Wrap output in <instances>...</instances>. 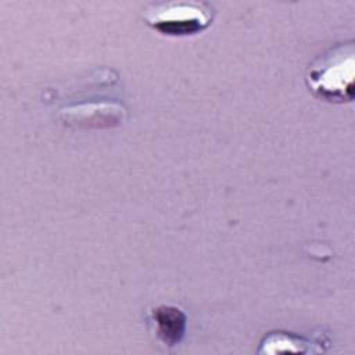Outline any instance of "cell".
I'll return each mask as SVG.
<instances>
[{
    "instance_id": "1",
    "label": "cell",
    "mask_w": 355,
    "mask_h": 355,
    "mask_svg": "<svg viewBox=\"0 0 355 355\" xmlns=\"http://www.w3.org/2000/svg\"><path fill=\"white\" fill-rule=\"evenodd\" d=\"M355 47L352 42L340 43L318 55L306 68L309 90L329 103L354 100Z\"/></svg>"
},
{
    "instance_id": "3",
    "label": "cell",
    "mask_w": 355,
    "mask_h": 355,
    "mask_svg": "<svg viewBox=\"0 0 355 355\" xmlns=\"http://www.w3.org/2000/svg\"><path fill=\"white\" fill-rule=\"evenodd\" d=\"M158 338L166 345H176L186 330V315L176 306L161 305L151 313Z\"/></svg>"
},
{
    "instance_id": "4",
    "label": "cell",
    "mask_w": 355,
    "mask_h": 355,
    "mask_svg": "<svg viewBox=\"0 0 355 355\" xmlns=\"http://www.w3.org/2000/svg\"><path fill=\"white\" fill-rule=\"evenodd\" d=\"M312 348V343L284 331H273L268 334L261 343L259 354H276V352H316Z\"/></svg>"
},
{
    "instance_id": "2",
    "label": "cell",
    "mask_w": 355,
    "mask_h": 355,
    "mask_svg": "<svg viewBox=\"0 0 355 355\" xmlns=\"http://www.w3.org/2000/svg\"><path fill=\"white\" fill-rule=\"evenodd\" d=\"M146 24L166 36H193L205 31L215 10L205 1H158L143 11Z\"/></svg>"
}]
</instances>
